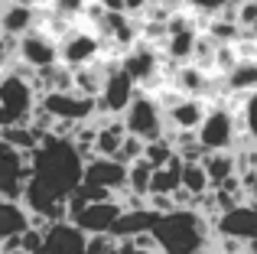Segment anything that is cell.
Returning <instances> with one entry per match:
<instances>
[{"mask_svg": "<svg viewBox=\"0 0 257 254\" xmlns=\"http://www.w3.org/2000/svg\"><path fill=\"white\" fill-rule=\"evenodd\" d=\"M33 179L49 186L59 199L69 202V196L85 183V157L78 147L65 137L52 134L36 153H33Z\"/></svg>", "mask_w": 257, "mask_h": 254, "instance_id": "obj_1", "label": "cell"}, {"mask_svg": "<svg viewBox=\"0 0 257 254\" xmlns=\"http://www.w3.org/2000/svg\"><path fill=\"white\" fill-rule=\"evenodd\" d=\"M212 228L215 225L199 209H176L170 215H160L153 235L160 254H212Z\"/></svg>", "mask_w": 257, "mask_h": 254, "instance_id": "obj_2", "label": "cell"}, {"mask_svg": "<svg viewBox=\"0 0 257 254\" xmlns=\"http://www.w3.org/2000/svg\"><path fill=\"white\" fill-rule=\"evenodd\" d=\"M36 72L23 62H13L4 69V82H0V127L13 124H30L39 108V88H36Z\"/></svg>", "mask_w": 257, "mask_h": 254, "instance_id": "obj_3", "label": "cell"}, {"mask_svg": "<svg viewBox=\"0 0 257 254\" xmlns=\"http://www.w3.org/2000/svg\"><path fill=\"white\" fill-rule=\"evenodd\" d=\"M244 137V127H241V117L228 108L225 101H212L208 108L205 124L199 127V140L208 153L218 150H238V140ZM247 140V137H244Z\"/></svg>", "mask_w": 257, "mask_h": 254, "instance_id": "obj_4", "label": "cell"}, {"mask_svg": "<svg viewBox=\"0 0 257 254\" xmlns=\"http://www.w3.org/2000/svg\"><path fill=\"white\" fill-rule=\"evenodd\" d=\"M124 124H127V131H131L134 137L147 140V144L166 137V111L150 91H140V95L134 98V104L124 114Z\"/></svg>", "mask_w": 257, "mask_h": 254, "instance_id": "obj_5", "label": "cell"}, {"mask_svg": "<svg viewBox=\"0 0 257 254\" xmlns=\"http://www.w3.org/2000/svg\"><path fill=\"white\" fill-rule=\"evenodd\" d=\"M39 108L49 111L56 121H69V124H88L94 117H101L98 98L78 95V91H46L39 98Z\"/></svg>", "mask_w": 257, "mask_h": 254, "instance_id": "obj_6", "label": "cell"}, {"mask_svg": "<svg viewBox=\"0 0 257 254\" xmlns=\"http://www.w3.org/2000/svg\"><path fill=\"white\" fill-rule=\"evenodd\" d=\"M137 95H140V85L117 65V69L107 72V82H104V91L98 98V108L104 117H124Z\"/></svg>", "mask_w": 257, "mask_h": 254, "instance_id": "obj_7", "label": "cell"}, {"mask_svg": "<svg viewBox=\"0 0 257 254\" xmlns=\"http://www.w3.org/2000/svg\"><path fill=\"white\" fill-rule=\"evenodd\" d=\"M20 62L30 65L33 72L52 69V65L62 62V49H59V39L49 36L43 30H33L26 36H20Z\"/></svg>", "mask_w": 257, "mask_h": 254, "instance_id": "obj_8", "label": "cell"}, {"mask_svg": "<svg viewBox=\"0 0 257 254\" xmlns=\"http://www.w3.org/2000/svg\"><path fill=\"white\" fill-rule=\"evenodd\" d=\"M85 183L104 186L120 196V192H127V183H131V166L120 163L117 157H91L85 163Z\"/></svg>", "mask_w": 257, "mask_h": 254, "instance_id": "obj_9", "label": "cell"}, {"mask_svg": "<svg viewBox=\"0 0 257 254\" xmlns=\"http://www.w3.org/2000/svg\"><path fill=\"white\" fill-rule=\"evenodd\" d=\"M59 49H62V62L69 69H82L101 59V39L88 30H72L59 39Z\"/></svg>", "mask_w": 257, "mask_h": 254, "instance_id": "obj_10", "label": "cell"}, {"mask_svg": "<svg viewBox=\"0 0 257 254\" xmlns=\"http://www.w3.org/2000/svg\"><path fill=\"white\" fill-rule=\"evenodd\" d=\"M160 52H163V49H153L150 43H137L134 49L124 52V59H120V69H124L137 85L150 88L153 78H160Z\"/></svg>", "mask_w": 257, "mask_h": 254, "instance_id": "obj_11", "label": "cell"}, {"mask_svg": "<svg viewBox=\"0 0 257 254\" xmlns=\"http://www.w3.org/2000/svg\"><path fill=\"white\" fill-rule=\"evenodd\" d=\"M215 235H228L238 241H257V202H244L231 212H221L215 222Z\"/></svg>", "mask_w": 257, "mask_h": 254, "instance_id": "obj_12", "label": "cell"}, {"mask_svg": "<svg viewBox=\"0 0 257 254\" xmlns=\"http://www.w3.org/2000/svg\"><path fill=\"white\" fill-rule=\"evenodd\" d=\"M124 202L120 199H111V202H94L88 205V209H82L78 215H72V222L78 225L82 231H88V235H104V231H111L114 225H117V218L124 215Z\"/></svg>", "mask_w": 257, "mask_h": 254, "instance_id": "obj_13", "label": "cell"}, {"mask_svg": "<svg viewBox=\"0 0 257 254\" xmlns=\"http://www.w3.org/2000/svg\"><path fill=\"white\" fill-rule=\"evenodd\" d=\"M46 254H88V231L75 222H52L46 228Z\"/></svg>", "mask_w": 257, "mask_h": 254, "instance_id": "obj_14", "label": "cell"}, {"mask_svg": "<svg viewBox=\"0 0 257 254\" xmlns=\"http://www.w3.org/2000/svg\"><path fill=\"white\" fill-rule=\"evenodd\" d=\"M208 108L212 104H205V98H189L186 95L173 108H166V127L170 131H199L208 117Z\"/></svg>", "mask_w": 257, "mask_h": 254, "instance_id": "obj_15", "label": "cell"}, {"mask_svg": "<svg viewBox=\"0 0 257 254\" xmlns=\"http://www.w3.org/2000/svg\"><path fill=\"white\" fill-rule=\"evenodd\" d=\"M160 222V212H153L150 205L147 209H127L124 215L117 218V225L111 228V235L117 238V241H131V238L144 235V231H153Z\"/></svg>", "mask_w": 257, "mask_h": 254, "instance_id": "obj_16", "label": "cell"}, {"mask_svg": "<svg viewBox=\"0 0 257 254\" xmlns=\"http://www.w3.org/2000/svg\"><path fill=\"white\" fill-rule=\"evenodd\" d=\"M33 228V212L23 202L0 199V241L4 238H20L23 231Z\"/></svg>", "mask_w": 257, "mask_h": 254, "instance_id": "obj_17", "label": "cell"}, {"mask_svg": "<svg viewBox=\"0 0 257 254\" xmlns=\"http://www.w3.org/2000/svg\"><path fill=\"white\" fill-rule=\"evenodd\" d=\"M39 26V13L36 7H23V4H4V17H0V30L7 36H26Z\"/></svg>", "mask_w": 257, "mask_h": 254, "instance_id": "obj_18", "label": "cell"}, {"mask_svg": "<svg viewBox=\"0 0 257 254\" xmlns=\"http://www.w3.org/2000/svg\"><path fill=\"white\" fill-rule=\"evenodd\" d=\"M127 124L124 117H107L104 124L98 127V140H94V157H117L120 147L127 140Z\"/></svg>", "mask_w": 257, "mask_h": 254, "instance_id": "obj_19", "label": "cell"}, {"mask_svg": "<svg viewBox=\"0 0 257 254\" xmlns=\"http://www.w3.org/2000/svg\"><path fill=\"white\" fill-rule=\"evenodd\" d=\"M205 170H208V176H212V189H218L225 179L241 176V173H238V153H234V150L208 153V157H205Z\"/></svg>", "mask_w": 257, "mask_h": 254, "instance_id": "obj_20", "label": "cell"}, {"mask_svg": "<svg viewBox=\"0 0 257 254\" xmlns=\"http://www.w3.org/2000/svg\"><path fill=\"white\" fill-rule=\"evenodd\" d=\"M0 140L4 144H10V147H17V150H23V153H36L39 147H43V137L36 134V127L33 124H13V127H0Z\"/></svg>", "mask_w": 257, "mask_h": 254, "instance_id": "obj_21", "label": "cell"}, {"mask_svg": "<svg viewBox=\"0 0 257 254\" xmlns=\"http://www.w3.org/2000/svg\"><path fill=\"white\" fill-rule=\"evenodd\" d=\"M225 85H228V91H238V95H254L257 91V59H241L225 75Z\"/></svg>", "mask_w": 257, "mask_h": 254, "instance_id": "obj_22", "label": "cell"}, {"mask_svg": "<svg viewBox=\"0 0 257 254\" xmlns=\"http://www.w3.org/2000/svg\"><path fill=\"white\" fill-rule=\"evenodd\" d=\"M182 189H189L192 196L212 192V176H208L205 163H186L182 166Z\"/></svg>", "mask_w": 257, "mask_h": 254, "instance_id": "obj_23", "label": "cell"}, {"mask_svg": "<svg viewBox=\"0 0 257 254\" xmlns=\"http://www.w3.org/2000/svg\"><path fill=\"white\" fill-rule=\"evenodd\" d=\"M153 170H157V166H150L147 160L131 163V183H127V192H134V196H150V189H153Z\"/></svg>", "mask_w": 257, "mask_h": 254, "instance_id": "obj_24", "label": "cell"}, {"mask_svg": "<svg viewBox=\"0 0 257 254\" xmlns=\"http://www.w3.org/2000/svg\"><path fill=\"white\" fill-rule=\"evenodd\" d=\"M173 157H176V144H173L170 137L150 140V144H147V153H144V160H147L150 166H157V170H160V166H166Z\"/></svg>", "mask_w": 257, "mask_h": 254, "instance_id": "obj_25", "label": "cell"}, {"mask_svg": "<svg viewBox=\"0 0 257 254\" xmlns=\"http://www.w3.org/2000/svg\"><path fill=\"white\" fill-rule=\"evenodd\" d=\"M241 127H244L247 144H257V91L241 101Z\"/></svg>", "mask_w": 257, "mask_h": 254, "instance_id": "obj_26", "label": "cell"}, {"mask_svg": "<svg viewBox=\"0 0 257 254\" xmlns=\"http://www.w3.org/2000/svg\"><path fill=\"white\" fill-rule=\"evenodd\" d=\"M144 153H147V140H140V137H134V134H127V140H124V147H120L117 160L131 166V163H137V160H144Z\"/></svg>", "mask_w": 257, "mask_h": 254, "instance_id": "obj_27", "label": "cell"}, {"mask_svg": "<svg viewBox=\"0 0 257 254\" xmlns=\"http://www.w3.org/2000/svg\"><path fill=\"white\" fill-rule=\"evenodd\" d=\"M85 7H88V0H52V10H56V13H62L65 20L82 17V13H85Z\"/></svg>", "mask_w": 257, "mask_h": 254, "instance_id": "obj_28", "label": "cell"}, {"mask_svg": "<svg viewBox=\"0 0 257 254\" xmlns=\"http://www.w3.org/2000/svg\"><path fill=\"white\" fill-rule=\"evenodd\" d=\"M225 4L228 0H189V7H192L195 13H202V17H208V20L218 17V13L225 10Z\"/></svg>", "mask_w": 257, "mask_h": 254, "instance_id": "obj_29", "label": "cell"}, {"mask_svg": "<svg viewBox=\"0 0 257 254\" xmlns=\"http://www.w3.org/2000/svg\"><path fill=\"white\" fill-rule=\"evenodd\" d=\"M107 13H127V0H101Z\"/></svg>", "mask_w": 257, "mask_h": 254, "instance_id": "obj_30", "label": "cell"}, {"mask_svg": "<svg viewBox=\"0 0 257 254\" xmlns=\"http://www.w3.org/2000/svg\"><path fill=\"white\" fill-rule=\"evenodd\" d=\"M117 254H157V251H144V248H137L134 241H120V251Z\"/></svg>", "mask_w": 257, "mask_h": 254, "instance_id": "obj_31", "label": "cell"}, {"mask_svg": "<svg viewBox=\"0 0 257 254\" xmlns=\"http://www.w3.org/2000/svg\"><path fill=\"white\" fill-rule=\"evenodd\" d=\"M147 7H150V0H127V13H131V17H137V13L147 10Z\"/></svg>", "mask_w": 257, "mask_h": 254, "instance_id": "obj_32", "label": "cell"}, {"mask_svg": "<svg viewBox=\"0 0 257 254\" xmlns=\"http://www.w3.org/2000/svg\"><path fill=\"white\" fill-rule=\"evenodd\" d=\"M10 4H23V7H39L43 0H10Z\"/></svg>", "mask_w": 257, "mask_h": 254, "instance_id": "obj_33", "label": "cell"}, {"mask_svg": "<svg viewBox=\"0 0 257 254\" xmlns=\"http://www.w3.org/2000/svg\"><path fill=\"white\" fill-rule=\"evenodd\" d=\"M150 4H163V0H150Z\"/></svg>", "mask_w": 257, "mask_h": 254, "instance_id": "obj_34", "label": "cell"}, {"mask_svg": "<svg viewBox=\"0 0 257 254\" xmlns=\"http://www.w3.org/2000/svg\"><path fill=\"white\" fill-rule=\"evenodd\" d=\"M43 254H46V251H43Z\"/></svg>", "mask_w": 257, "mask_h": 254, "instance_id": "obj_35", "label": "cell"}]
</instances>
